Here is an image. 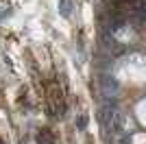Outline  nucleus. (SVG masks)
I'll list each match as a JSON object with an SVG mask.
<instances>
[{"label":"nucleus","instance_id":"nucleus-4","mask_svg":"<svg viewBox=\"0 0 146 144\" xmlns=\"http://www.w3.org/2000/svg\"><path fill=\"white\" fill-rule=\"evenodd\" d=\"M85 122H87V118H85V116H81V118H79V129H85Z\"/></svg>","mask_w":146,"mask_h":144},{"label":"nucleus","instance_id":"nucleus-1","mask_svg":"<svg viewBox=\"0 0 146 144\" xmlns=\"http://www.w3.org/2000/svg\"><path fill=\"white\" fill-rule=\"evenodd\" d=\"M109 125H111V129H113L116 133H122L124 129H127V125H129L127 114L113 107V109H111V116H109Z\"/></svg>","mask_w":146,"mask_h":144},{"label":"nucleus","instance_id":"nucleus-6","mask_svg":"<svg viewBox=\"0 0 146 144\" xmlns=\"http://www.w3.org/2000/svg\"><path fill=\"white\" fill-rule=\"evenodd\" d=\"M0 144H2V142H0Z\"/></svg>","mask_w":146,"mask_h":144},{"label":"nucleus","instance_id":"nucleus-3","mask_svg":"<svg viewBox=\"0 0 146 144\" xmlns=\"http://www.w3.org/2000/svg\"><path fill=\"white\" fill-rule=\"evenodd\" d=\"M61 11H63V15H68V13H70V2H68V0H63V5H61Z\"/></svg>","mask_w":146,"mask_h":144},{"label":"nucleus","instance_id":"nucleus-2","mask_svg":"<svg viewBox=\"0 0 146 144\" xmlns=\"http://www.w3.org/2000/svg\"><path fill=\"white\" fill-rule=\"evenodd\" d=\"M103 90H105V94H113L116 96L118 94V83L111 77H105L103 79Z\"/></svg>","mask_w":146,"mask_h":144},{"label":"nucleus","instance_id":"nucleus-5","mask_svg":"<svg viewBox=\"0 0 146 144\" xmlns=\"http://www.w3.org/2000/svg\"><path fill=\"white\" fill-rule=\"evenodd\" d=\"M116 144H129V140H127V138H120V140H118Z\"/></svg>","mask_w":146,"mask_h":144}]
</instances>
